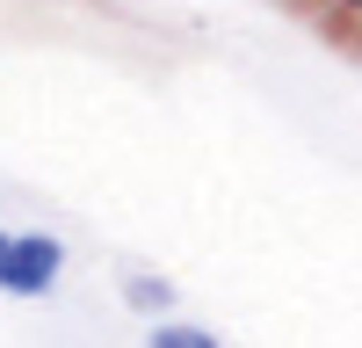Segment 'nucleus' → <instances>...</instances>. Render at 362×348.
<instances>
[{
	"label": "nucleus",
	"mask_w": 362,
	"mask_h": 348,
	"mask_svg": "<svg viewBox=\"0 0 362 348\" xmlns=\"http://www.w3.org/2000/svg\"><path fill=\"white\" fill-rule=\"evenodd\" d=\"M66 240L58 232H37V225H0V298H22L37 305L66 283Z\"/></svg>",
	"instance_id": "f257e3e1"
},
{
	"label": "nucleus",
	"mask_w": 362,
	"mask_h": 348,
	"mask_svg": "<svg viewBox=\"0 0 362 348\" xmlns=\"http://www.w3.org/2000/svg\"><path fill=\"white\" fill-rule=\"evenodd\" d=\"M116 298H124L138 319H174L181 312V290L160 276V269H124V283H116Z\"/></svg>",
	"instance_id": "f03ea898"
},
{
	"label": "nucleus",
	"mask_w": 362,
	"mask_h": 348,
	"mask_svg": "<svg viewBox=\"0 0 362 348\" xmlns=\"http://www.w3.org/2000/svg\"><path fill=\"white\" fill-rule=\"evenodd\" d=\"M145 348H225V334L174 312V319H153V327H145Z\"/></svg>",
	"instance_id": "7ed1b4c3"
},
{
	"label": "nucleus",
	"mask_w": 362,
	"mask_h": 348,
	"mask_svg": "<svg viewBox=\"0 0 362 348\" xmlns=\"http://www.w3.org/2000/svg\"><path fill=\"white\" fill-rule=\"evenodd\" d=\"M326 8H341L348 22H362V0H326Z\"/></svg>",
	"instance_id": "20e7f679"
}]
</instances>
